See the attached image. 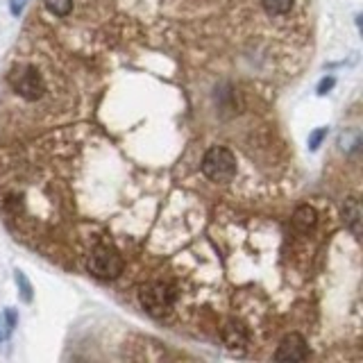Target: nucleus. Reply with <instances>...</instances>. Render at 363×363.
I'll return each mask as SVG.
<instances>
[{
  "mask_svg": "<svg viewBox=\"0 0 363 363\" xmlns=\"http://www.w3.org/2000/svg\"><path fill=\"white\" fill-rule=\"evenodd\" d=\"M177 293L166 281H150L139 291V302L150 315H164L175 306Z\"/></svg>",
  "mask_w": 363,
  "mask_h": 363,
  "instance_id": "obj_1",
  "label": "nucleus"
},
{
  "mask_svg": "<svg viewBox=\"0 0 363 363\" xmlns=\"http://www.w3.org/2000/svg\"><path fill=\"white\" fill-rule=\"evenodd\" d=\"M202 173L211 182H230L236 175V157L227 147L213 145L202 157Z\"/></svg>",
  "mask_w": 363,
  "mask_h": 363,
  "instance_id": "obj_2",
  "label": "nucleus"
},
{
  "mask_svg": "<svg viewBox=\"0 0 363 363\" xmlns=\"http://www.w3.org/2000/svg\"><path fill=\"white\" fill-rule=\"evenodd\" d=\"M9 86L16 91L23 100H39L45 94V79L34 66H16L9 73Z\"/></svg>",
  "mask_w": 363,
  "mask_h": 363,
  "instance_id": "obj_3",
  "label": "nucleus"
},
{
  "mask_svg": "<svg viewBox=\"0 0 363 363\" xmlns=\"http://www.w3.org/2000/svg\"><path fill=\"white\" fill-rule=\"evenodd\" d=\"M123 266H125L123 257L113 247H107V245L96 247L86 261L89 272L98 279H116L123 272Z\"/></svg>",
  "mask_w": 363,
  "mask_h": 363,
  "instance_id": "obj_4",
  "label": "nucleus"
},
{
  "mask_svg": "<svg viewBox=\"0 0 363 363\" xmlns=\"http://www.w3.org/2000/svg\"><path fill=\"white\" fill-rule=\"evenodd\" d=\"M275 359L277 361H306L309 359V345H306L304 336L295 334V332L284 336L281 343L277 345Z\"/></svg>",
  "mask_w": 363,
  "mask_h": 363,
  "instance_id": "obj_5",
  "label": "nucleus"
},
{
  "mask_svg": "<svg viewBox=\"0 0 363 363\" xmlns=\"http://www.w3.org/2000/svg\"><path fill=\"white\" fill-rule=\"evenodd\" d=\"M220 336H223V343L230 347V350H243L247 345V329L236 323V320H230L225 323L223 329H220Z\"/></svg>",
  "mask_w": 363,
  "mask_h": 363,
  "instance_id": "obj_6",
  "label": "nucleus"
},
{
  "mask_svg": "<svg viewBox=\"0 0 363 363\" xmlns=\"http://www.w3.org/2000/svg\"><path fill=\"white\" fill-rule=\"evenodd\" d=\"M293 227L298 232L306 234V232H311L315 223H318V211L311 207V204H302V207H298L293 211V218H291Z\"/></svg>",
  "mask_w": 363,
  "mask_h": 363,
  "instance_id": "obj_7",
  "label": "nucleus"
},
{
  "mask_svg": "<svg viewBox=\"0 0 363 363\" xmlns=\"http://www.w3.org/2000/svg\"><path fill=\"white\" fill-rule=\"evenodd\" d=\"M343 220L347 225V230L359 236L361 234V207H359V200L357 198H350L345 200V207H343Z\"/></svg>",
  "mask_w": 363,
  "mask_h": 363,
  "instance_id": "obj_8",
  "label": "nucleus"
},
{
  "mask_svg": "<svg viewBox=\"0 0 363 363\" xmlns=\"http://www.w3.org/2000/svg\"><path fill=\"white\" fill-rule=\"evenodd\" d=\"M295 0H261V5L268 11L270 16H284L289 14Z\"/></svg>",
  "mask_w": 363,
  "mask_h": 363,
  "instance_id": "obj_9",
  "label": "nucleus"
},
{
  "mask_svg": "<svg viewBox=\"0 0 363 363\" xmlns=\"http://www.w3.org/2000/svg\"><path fill=\"white\" fill-rule=\"evenodd\" d=\"M45 7H48L50 14L55 16H68L71 14V9H73V0H43Z\"/></svg>",
  "mask_w": 363,
  "mask_h": 363,
  "instance_id": "obj_10",
  "label": "nucleus"
},
{
  "mask_svg": "<svg viewBox=\"0 0 363 363\" xmlns=\"http://www.w3.org/2000/svg\"><path fill=\"white\" fill-rule=\"evenodd\" d=\"M14 279H16V284L21 286V295H23V300L30 302V300H32V284L28 281V277L23 275L21 270H16V272H14Z\"/></svg>",
  "mask_w": 363,
  "mask_h": 363,
  "instance_id": "obj_11",
  "label": "nucleus"
},
{
  "mask_svg": "<svg viewBox=\"0 0 363 363\" xmlns=\"http://www.w3.org/2000/svg\"><path fill=\"white\" fill-rule=\"evenodd\" d=\"M327 139V128H318L309 134V150H318L320 143Z\"/></svg>",
  "mask_w": 363,
  "mask_h": 363,
  "instance_id": "obj_12",
  "label": "nucleus"
},
{
  "mask_svg": "<svg viewBox=\"0 0 363 363\" xmlns=\"http://www.w3.org/2000/svg\"><path fill=\"white\" fill-rule=\"evenodd\" d=\"M334 82H336V79H334V77H325V79H323V82H320V84H318V94H320V96H325V94H327V91H329V89H332V86H334Z\"/></svg>",
  "mask_w": 363,
  "mask_h": 363,
  "instance_id": "obj_13",
  "label": "nucleus"
},
{
  "mask_svg": "<svg viewBox=\"0 0 363 363\" xmlns=\"http://www.w3.org/2000/svg\"><path fill=\"white\" fill-rule=\"evenodd\" d=\"M26 3H28V0H9V9H11V14L18 16L21 11H23V7H26Z\"/></svg>",
  "mask_w": 363,
  "mask_h": 363,
  "instance_id": "obj_14",
  "label": "nucleus"
}]
</instances>
